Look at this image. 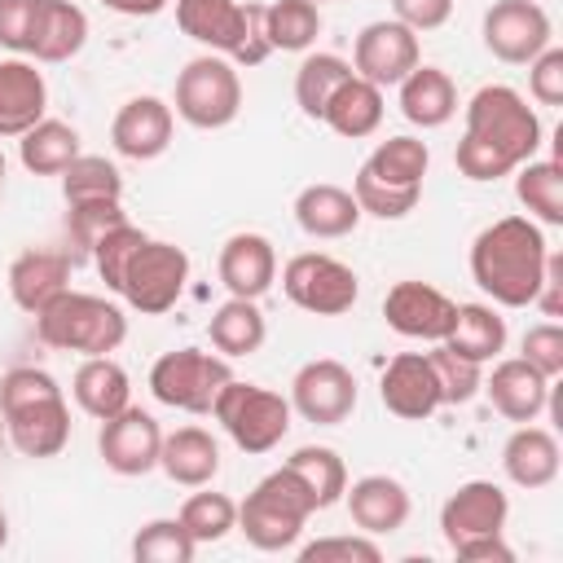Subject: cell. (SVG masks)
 Segmentation results:
<instances>
[{"instance_id": "1", "label": "cell", "mask_w": 563, "mask_h": 563, "mask_svg": "<svg viewBox=\"0 0 563 563\" xmlns=\"http://www.w3.org/2000/svg\"><path fill=\"white\" fill-rule=\"evenodd\" d=\"M541 119L510 84H484L466 101V132L457 141V172L466 180H501L541 150Z\"/></svg>"}, {"instance_id": "2", "label": "cell", "mask_w": 563, "mask_h": 563, "mask_svg": "<svg viewBox=\"0 0 563 563\" xmlns=\"http://www.w3.org/2000/svg\"><path fill=\"white\" fill-rule=\"evenodd\" d=\"M545 233L528 216H501L471 242V277L501 308H528L545 273Z\"/></svg>"}, {"instance_id": "3", "label": "cell", "mask_w": 563, "mask_h": 563, "mask_svg": "<svg viewBox=\"0 0 563 563\" xmlns=\"http://www.w3.org/2000/svg\"><path fill=\"white\" fill-rule=\"evenodd\" d=\"M35 339L53 352H79V356H110L128 339V317L119 303L88 295V290H62L53 303L35 312Z\"/></svg>"}, {"instance_id": "4", "label": "cell", "mask_w": 563, "mask_h": 563, "mask_svg": "<svg viewBox=\"0 0 563 563\" xmlns=\"http://www.w3.org/2000/svg\"><path fill=\"white\" fill-rule=\"evenodd\" d=\"M176 26L207 53L233 66H260L273 44L264 31V4L255 0H176Z\"/></svg>"}, {"instance_id": "5", "label": "cell", "mask_w": 563, "mask_h": 563, "mask_svg": "<svg viewBox=\"0 0 563 563\" xmlns=\"http://www.w3.org/2000/svg\"><path fill=\"white\" fill-rule=\"evenodd\" d=\"M308 515H317V501L308 493V484L282 462L277 471H268L251 493L246 501L238 506V532L264 550V554H277V550H290L308 523Z\"/></svg>"}, {"instance_id": "6", "label": "cell", "mask_w": 563, "mask_h": 563, "mask_svg": "<svg viewBox=\"0 0 563 563\" xmlns=\"http://www.w3.org/2000/svg\"><path fill=\"white\" fill-rule=\"evenodd\" d=\"M211 418L242 453H273L290 431V400L260 383L229 378L211 405Z\"/></svg>"}, {"instance_id": "7", "label": "cell", "mask_w": 563, "mask_h": 563, "mask_svg": "<svg viewBox=\"0 0 563 563\" xmlns=\"http://www.w3.org/2000/svg\"><path fill=\"white\" fill-rule=\"evenodd\" d=\"M176 114L189 123V128H202V132H216V128H229L242 110V75L229 57L220 53H202V57H189L185 70L176 75Z\"/></svg>"}, {"instance_id": "8", "label": "cell", "mask_w": 563, "mask_h": 563, "mask_svg": "<svg viewBox=\"0 0 563 563\" xmlns=\"http://www.w3.org/2000/svg\"><path fill=\"white\" fill-rule=\"evenodd\" d=\"M229 378H233L229 356L202 352V347H176L150 365L154 400L167 409H185V413H211V405Z\"/></svg>"}, {"instance_id": "9", "label": "cell", "mask_w": 563, "mask_h": 563, "mask_svg": "<svg viewBox=\"0 0 563 563\" xmlns=\"http://www.w3.org/2000/svg\"><path fill=\"white\" fill-rule=\"evenodd\" d=\"M189 282V255L176 242H158L145 238L136 246V255L123 268V286L119 295L128 299V308H136L141 317H163L176 308V299L185 295Z\"/></svg>"}, {"instance_id": "10", "label": "cell", "mask_w": 563, "mask_h": 563, "mask_svg": "<svg viewBox=\"0 0 563 563\" xmlns=\"http://www.w3.org/2000/svg\"><path fill=\"white\" fill-rule=\"evenodd\" d=\"M282 290L295 308H303L312 317H343V312H352L361 282L343 260H334L325 251H303V255L286 260Z\"/></svg>"}, {"instance_id": "11", "label": "cell", "mask_w": 563, "mask_h": 563, "mask_svg": "<svg viewBox=\"0 0 563 563\" xmlns=\"http://www.w3.org/2000/svg\"><path fill=\"white\" fill-rule=\"evenodd\" d=\"M352 409H356V378L343 361L317 356V361L295 369L290 413H299L303 422H317V427H339L352 418Z\"/></svg>"}, {"instance_id": "12", "label": "cell", "mask_w": 563, "mask_h": 563, "mask_svg": "<svg viewBox=\"0 0 563 563\" xmlns=\"http://www.w3.org/2000/svg\"><path fill=\"white\" fill-rule=\"evenodd\" d=\"M479 35H484V48L506 62V66H528L541 48H550V13L537 4V0H497L488 4L484 22H479Z\"/></svg>"}, {"instance_id": "13", "label": "cell", "mask_w": 563, "mask_h": 563, "mask_svg": "<svg viewBox=\"0 0 563 563\" xmlns=\"http://www.w3.org/2000/svg\"><path fill=\"white\" fill-rule=\"evenodd\" d=\"M418 62H422L418 31H409L396 18H378V22L361 26V35L352 44V75H361L378 88L400 84Z\"/></svg>"}, {"instance_id": "14", "label": "cell", "mask_w": 563, "mask_h": 563, "mask_svg": "<svg viewBox=\"0 0 563 563\" xmlns=\"http://www.w3.org/2000/svg\"><path fill=\"white\" fill-rule=\"evenodd\" d=\"M158 449H163V427L154 422V413L136 405L119 409L97 431V453L114 475H150L158 466Z\"/></svg>"}, {"instance_id": "15", "label": "cell", "mask_w": 563, "mask_h": 563, "mask_svg": "<svg viewBox=\"0 0 563 563\" xmlns=\"http://www.w3.org/2000/svg\"><path fill=\"white\" fill-rule=\"evenodd\" d=\"M506 519H510V497L493 479H466L440 506V532H444L449 550L457 541H471V537L506 532Z\"/></svg>"}, {"instance_id": "16", "label": "cell", "mask_w": 563, "mask_h": 563, "mask_svg": "<svg viewBox=\"0 0 563 563\" xmlns=\"http://www.w3.org/2000/svg\"><path fill=\"white\" fill-rule=\"evenodd\" d=\"M453 312H457V303L427 282H396L383 299L387 325L400 339H422V343H440L453 325Z\"/></svg>"}, {"instance_id": "17", "label": "cell", "mask_w": 563, "mask_h": 563, "mask_svg": "<svg viewBox=\"0 0 563 563\" xmlns=\"http://www.w3.org/2000/svg\"><path fill=\"white\" fill-rule=\"evenodd\" d=\"M172 128H176V114L163 97H128L110 123V141L123 158H136V163H150L158 158L167 145H172Z\"/></svg>"}, {"instance_id": "18", "label": "cell", "mask_w": 563, "mask_h": 563, "mask_svg": "<svg viewBox=\"0 0 563 563\" xmlns=\"http://www.w3.org/2000/svg\"><path fill=\"white\" fill-rule=\"evenodd\" d=\"M4 418V431H9V444L22 453V457H57L70 440V405L66 396H44V400H31V405H18Z\"/></svg>"}, {"instance_id": "19", "label": "cell", "mask_w": 563, "mask_h": 563, "mask_svg": "<svg viewBox=\"0 0 563 563\" xmlns=\"http://www.w3.org/2000/svg\"><path fill=\"white\" fill-rule=\"evenodd\" d=\"M378 396L387 405V413L405 418V422H422L440 409V387L431 374L427 352H400L387 361L383 378H378Z\"/></svg>"}, {"instance_id": "20", "label": "cell", "mask_w": 563, "mask_h": 563, "mask_svg": "<svg viewBox=\"0 0 563 563\" xmlns=\"http://www.w3.org/2000/svg\"><path fill=\"white\" fill-rule=\"evenodd\" d=\"M550 383L541 369H532L523 356H506L493 365V374L479 383V391L493 400V409L510 422H537L550 405Z\"/></svg>"}, {"instance_id": "21", "label": "cell", "mask_w": 563, "mask_h": 563, "mask_svg": "<svg viewBox=\"0 0 563 563\" xmlns=\"http://www.w3.org/2000/svg\"><path fill=\"white\" fill-rule=\"evenodd\" d=\"M216 273H220V282H224L229 295L260 299L277 282V251H273V242L264 233H233L220 246Z\"/></svg>"}, {"instance_id": "22", "label": "cell", "mask_w": 563, "mask_h": 563, "mask_svg": "<svg viewBox=\"0 0 563 563\" xmlns=\"http://www.w3.org/2000/svg\"><path fill=\"white\" fill-rule=\"evenodd\" d=\"M343 501H347V515L361 532L369 537H391L405 528L413 501H409V488L396 479V475H361L356 484L343 488Z\"/></svg>"}, {"instance_id": "23", "label": "cell", "mask_w": 563, "mask_h": 563, "mask_svg": "<svg viewBox=\"0 0 563 563\" xmlns=\"http://www.w3.org/2000/svg\"><path fill=\"white\" fill-rule=\"evenodd\" d=\"M48 110V84L44 70L26 57L0 62V141H18L26 128H35Z\"/></svg>"}, {"instance_id": "24", "label": "cell", "mask_w": 563, "mask_h": 563, "mask_svg": "<svg viewBox=\"0 0 563 563\" xmlns=\"http://www.w3.org/2000/svg\"><path fill=\"white\" fill-rule=\"evenodd\" d=\"M70 255L66 251H48V246H31L9 264V295L13 303L35 317L44 303H53L66 286H70Z\"/></svg>"}, {"instance_id": "25", "label": "cell", "mask_w": 563, "mask_h": 563, "mask_svg": "<svg viewBox=\"0 0 563 563\" xmlns=\"http://www.w3.org/2000/svg\"><path fill=\"white\" fill-rule=\"evenodd\" d=\"M559 462H563V453H559L554 431L532 427V422H519L510 431V440L501 444V471H506V479L515 488H528V493L550 488L559 479Z\"/></svg>"}, {"instance_id": "26", "label": "cell", "mask_w": 563, "mask_h": 563, "mask_svg": "<svg viewBox=\"0 0 563 563\" xmlns=\"http://www.w3.org/2000/svg\"><path fill=\"white\" fill-rule=\"evenodd\" d=\"M295 224L308 238H317V242H334V238H347L361 224V207H356L352 189L330 185V180H317V185H303L299 189V198H295Z\"/></svg>"}, {"instance_id": "27", "label": "cell", "mask_w": 563, "mask_h": 563, "mask_svg": "<svg viewBox=\"0 0 563 563\" xmlns=\"http://www.w3.org/2000/svg\"><path fill=\"white\" fill-rule=\"evenodd\" d=\"M396 88H400V114L422 132L444 128L457 114V88H453L449 70H440V66L418 62Z\"/></svg>"}, {"instance_id": "28", "label": "cell", "mask_w": 563, "mask_h": 563, "mask_svg": "<svg viewBox=\"0 0 563 563\" xmlns=\"http://www.w3.org/2000/svg\"><path fill=\"white\" fill-rule=\"evenodd\" d=\"M158 466L172 484L180 488H202L216 479L220 471V444L211 431L202 427H176L163 435V449H158Z\"/></svg>"}, {"instance_id": "29", "label": "cell", "mask_w": 563, "mask_h": 563, "mask_svg": "<svg viewBox=\"0 0 563 563\" xmlns=\"http://www.w3.org/2000/svg\"><path fill=\"white\" fill-rule=\"evenodd\" d=\"M70 396L88 418L106 422L132 405V378L114 356H84V365L70 378Z\"/></svg>"}, {"instance_id": "30", "label": "cell", "mask_w": 563, "mask_h": 563, "mask_svg": "<svg viewBox=\"0 0 563 563\" xmlns=\"http://www.w3.org/2000/svg\"><path fill=\"white\" fill-rule=\"evenodd\" d=\"M321 123H325L330 132L347 136V141L374 136L378 123H383V88L369 84V79H361V75H347V79L334 88V97L325 101Z\"/></svg>"}, {"instance_id": "31", "label": "cell", "mask_w": 563, "mask_h": 563, "mask_svg": "<svg viewBox=\"0 0 563 563\" xmlns=\"http://www.w3.org/2000/svg\"><path fill=\"white\" fill-rule=\"evenodd\" d=\"M84 44H88V13L79 4H70V0H44L26 53L35 62L53 66V62H70Z\"/></svg>"}, {"instance_id": "32", "label": "cell", "mask_w": 563, "mask_h": 563, "mask_svg": "<svg viewBox=\"0 0 563 563\" xmlns=\"http://www.w3.org/2000/svg\"><path fill=\"white\" fill-rule=\"evenodd\" d=\"M440 343L453 347V352L466 356V361L488 365V361H497L501 347H506V317H501L493 303H457L453 325H449V334H444Z\"/></svg>"}, {"instance_id": "33", "label": "cell", "mask_w": 563, "mask_h": 563, "mask_svg": "<svg viewBox=\"0 0 563 563\" xmlns=\"http://www.w3.org/2000/svg\"><path fill=\"white\" fill-rule=\"evenodd\" d=\"M207 334H211V347L220 356H255L268 339V321L260 312V299H238L229 295L211 321H207Z\"/></svg>"}, {"instance_id": "34", "label": "cell", "mask_w": 563, "mask_h": 563, "mask_svg": "<svg viewBox=\"0 0 563 563\" xmlns=\"http://www.w3.org/2000/svg\"><path fill=\"white\" fill-rule=\"evenodd\" d=\"M79 132L62 119H40L35 128H26L18 136V158L31 176H62L70 167V158H79Z\"/></svg>"}, {"instance_id": "35", "label": "cell", "mask_w": 563, "mask_h": 563, "mask_svg": "<svg viewBox=\"0 0 563 563\" xmlns=\"http://www.w3.org/2000/svg\"><path fill=\"white\" fill-rule=\"evenodd\" d=\"M515 198L523 202L528 220L559 229L563 224V167L554 158H528L515 167Z\"/></svg>"}, {"instance_id": "36", "label": "cell", "mask_w": 563, "mask_h": 563, "mask_svg": "<svg viewBox=\"0 0 563 563\" xmlns=\"http://www.w3.org/2000/svg\"><path fill=\"white\" fill-rule=\"evenodd\" d=\"M427 167H431V150L418 136H387L365 158V172L369 176H378L387 185H400V189H422Z\"/></svg>"}, {"instance_id": "37", "label": "cell", "mask_w": 563, "mask_h": 563, "mask_svg": "<svg viewBox=\"0 0 563 563\" xmlns=\"http://www.w3.org/2000/svg\"><path fill=\"white\" fill-rule=\"evenodd\" d=\"M286 466L308 484L317 510H330L334 501H343V488H347V466L343 457L330 449V444H303L286 457Z\"/></svg>"}, {"instance_id": "38", "label": "cell", "mask_w": 563, "mask_h": 563, "mask_svg": "<svg viewBox=\"0 0 563 563\" xmlns=\"http://www.w3.org/2000/svg\"><path fill=\"white\" fill-rule=\"evenodd\" d=\"M119 220H128L123 198H84V202H66V255L70 264L92 260V246L106 229H114Z\"/></svg>"}, {"instance_id": "39", "label": "cell", "mask_w": 563, "mask_h": 563, "mask_svg": "<svg viewBox=\"0 0 563 563\" xmlns=\"http://www.w3.org/2000/svg\"><path fill=\"white\" fill-rule=\"evenodd\" d=\"M268 44L282 53H308L321 35V9L312 0H273L264 4Z\"/></svg>"}, {"instance_id": "40", "label": "cell", "mask_w": 563, "mask_h": 563, "mask_svg": "<svg viewBox=\"0 0 563 563\" xmlns=\"http://www.w3.org/2000/svg\"><path fill=\"white\" fill-rule=\"evenodd\" d=\"M352 75V62H343L339 53H308L295 70V106L308 114V119H321L325 114V101L334 97V88Z\"/></svg>"}, {"instance_id": "41", "label": "cell", "mask_w": 563, "mask_h": 563, "mask_svg": "<svg viewBox=\"0 0 563 563\" xmlns=\"http://www.w3.org/2000/svg\"><path fill=\"white\" fill-rule=\"evenodd\" d=\"M176 519L185 523V532H189L198 545H216V541H224V537L238 528V501H233L229 493H216V488L202 484L198 493L185 497V506H180Z\"/></svg>"}, {"instance_id": "42", "label": "cell", "mask_w": 563, "mask_h": 563, "mask_svg": "<svg viewBox=\"0 0 563 563\" xmlns=\"http://www.w3.org/2000/svg\"><path fill=\"white\" fill-rule=\"evenodd\" d=\"M62 198L66 202H84V198H123V176L110 158L101 154H79L70 158V167L62 172Z\"/></svg>"}, {"instance_id": "43", "label": "cell", "mask_w": 563, "mask_h": 563, "mask_svg": "<svg viewBox=\"0 0 563 563\" xmlns=\"http://www.w3.org/2000/svg\"><path fill=\"white\" fill-rule=\"evenodd\" d=\"M198 554V541L185 532L180 519H150L132 537V559L136 563H189Z\"/></svg>"}, {"instance_id": "44", "label": "cell", "mask_w": 563, "mask_h": 563, "mask_svg": "<svg viewBox=\"0 0 563 563\" xmlns=\"http://www.w3.org/2000/svg\"><path fill=\"white\" fill-rule=\"evenodd\" d=\"M427 361H431V374H435V387H440V405H466V400L479 396V383H484L479 361H466L444 343H435L427 352Z\"/></svg>"}, {"instance_id": "45", "label": "cell", "mask_w": 563, "mask_h": 563, "mask_svg": "<svg viewBox=\"0 0 563 563\" xmlns=\"http://www.w3.org/2000/svg\"><path fill=\"white\" fill-rule=\"evenodd\" d=\"M352 198H356L361 216H378V220H405V216L418 207L422 189H400V185H387V180H378V176H369V172L361 167V172H356V180H352Z\"/></svg>"}, {"instance_id": "46", "label": "cell", "mask_w": 563, "mask_h": 563, "mask_svg": "<svg viewBox=\"0 0 563 563\" xmlns=\"http://www.w3.org/2000/svg\"><path fill=\"white\" fill-rule=\"evenodd\" d=\"M145 242V233L132 224V220H119L114 229H106L101 238H97V246H92V264H97V273H101V282L119 295V286H123V268H128V260L136 255V246Z\"/></svg>"}, {"instance_id": "47", "label": "cell", "mask_w": 563, "mask_h": 563, "mask_svg": "<svg viewBox=\"0 0 563 563\" xmlns=\"http://www.w3.org/2000/svg\"><path fill=\"white\" fill-rule=\"evenodd\" d=\"M383 550L369 532H343V537H317L299 550V563H378Z\"/></svg>"}, {"instance_id": "48", "label": "cell", "mask_w": 563, "mask_h": 563, "mask_svg": "<svg viewBox=\"0 0 563 563\" xmlns=\"http://www.w3.org/2000/svg\"><path fill=\"white\" fill-rule=\"evenodd\" d=\"M519 356L541 369L545 378H559L563 374V325L559 321H541V325H528L523 330V343H519Z\"/></svg>"}, {"instance_id": "49", "label": "cell", "mask_w": 563, "mask_h": 563, "mask_svg": "<svg viewBox=\"0 0 563 563\" xmlns=\"http://www.w3.org/2000/svg\"><path fill=\"white\" fill-rule=\"evenodd\" d=\"M57 378L48 369H35V365H18L0 378V413L18 409V405H31V400H44V396H57Z\"/></svg>"}, {"instance_id": "50", "label": "cell", "mask_w": 563, "mask_h": 563, "mask_svg": "<svg viewBox=\"0 0 563 563\" xmlns=\"http://www.w3.org/2000/svg\"><path fill=\"white\" fill-rule=\"evenodd\" d=\"M40 4H44V0H0V48H9V53H18V57L31 48Z\"/></svg>"}, {"instance_id": "51", "label": "cell", "mask_w": 563, "mask_h": 563, "mask_svg": "<svg viewBox=\"0 0 563 563\" xmlns=\"http://www.w3.org/2000/svg\"><path fill=\"white\" fill-rule=\"evenodd\" d=\"M528 92L541 106H563V48H541L528 62Z\"/></svg>"}, {"instance_id": "52", "label": "cell", "mask_w": 563, "mask_h": 563, "mask_svg": "<svg viewBox=\"0 0 563 563\" xmlns=\"http://www.w3.org/2000/svg\"><path fill=\"white\" fill-rule=\"evenodd\" d=\"M391 13L409 31H435L453 18V0H391Z\"/></svg>"}, {"instance_id": "53", "label": "cell", "mask_w": 563, "mask_h": 563, "mask_svg": "<svg viewBox=\"0 0 563 563\" xmlns=\"http://www.w3.org/2000/svg\"><path fill=\"white\" fill-rule=\"evenodd\" d=\"M550 321L563 317V255L550 251L545 255V273H541V286H537V299H532Z\"/></svg>"}, {"instance_id": "54", "label": "cell", "mask_w": 563, "mask_h": 563, "mask_svg": "<svg viewBox=\"0 0 563 563\" xmlns=\"http://www.w3.org/2000/svg\"><path fill=\"white\" fill-rule=\"evenodd\" d=\"M453 554H457V559H466V563H515V550L506 545V537H501V532L457 541V545H453Z\"/></svg>"}, {"instance_id": "55", "label": "cell", "mask_w": 563, "mask_h": 563, "mask_svg": "<svg viewBox=\"0 0 563 563\" xmlns=\"http://www.w3.org/2000/svg\"><path fill=\"white\" fill-rule=\"evenodd\" d=\"M101 4L114 9V13H123V18H154V13L167 9V0H101Z\"/></svg>"}, {"instance_id": "56", "label": "cell", "mask_w": 563, "mask_h": 563, "mask_svg": "<svg viewBox=\"0 0 563 563\" xmlns=\"http://www.w3.org/2000/svg\"><path fill=\"white\" fill-rule=\"evenodd\" d=\"M4 541H9V515H4V506H0V550H4Z\"/></svg>"}, {"instance_id": "57", "label": "cell", "mask_w": 563, "mask_h": 563, "mask_svg": "<svg viewBox=\"0 0 563 563\" xmlns=\"http://www.w3.org/2000/svg\"><path fill=\"white\" fill-rule=\"evenodd\" d=\"M0 189H4V154H0Z\"/></svg>"}, {"instance_id": "58", "label": "cell", "mask_w": 563, "mask_h": 563, "mask_svg": "<svg viewBox=\"0 0 563 563\" xmlns=\"http://www.w3.org/2000/svg\"><path fill=\"white\" fill-rule=\"evenodd\" d=\"M312 4H317V9H321V4H325V0H312Z\"/></svg>"}]
</instances>
